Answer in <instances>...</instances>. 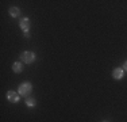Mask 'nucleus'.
<instances>
[{
    "label": "nucleus",
    "instance_id": "1",
    "mask_svg": "<svg viewBox=\"0 0 127 122\" xmlns=\"http://www.w3.org/2000/svg\"><path fill=\"white\" fill-rule=\"evenodd\" d=\"M31 84L30 83H23V84H20V87H19V94L20 95H23V96H27L30 92H31Z\"/></svg>",
    "mask_w": 127,
    "mask_h": 122
},
{
    "label": "nucleus",
    "instance_id": "2",
    "mask_svg": "<svg viewBox=\"0 0 127 122\" xmlns=\"http://www.w3.org/2000/svg\"><path fill=\"white\" fill-rule=\"evenodd\" d=\"M20 57H22V60L25 61V62H27V64L32 62L34 59H35V56H34V53H32V52H23Z\"/></svg>",
    "mask_w": 127,
    "mask_h": 122
},
{
    "label": "nucleus",
    "instance_id": "3",
    "mask_svg": "<svg viewBox=\"0 0 127 122\" xmlns=\"http://www.w3.org/2000/svg\"><path fill=\"white\" fill-rule=\"evenodd\" d=\"M20 27H22V30L27 34V31L30 30V19H27V18H23V19L20 20Z\"/></svg>",
    "mask_w": 127,
    "mask_h": 122
},
{
    "label": "nucleus",
    "instance_id": "4",
    "mask_svg": "<svg viewBox=\"0 0 127 122\" xmlns=\"http://www.w3.org/2000/svg\"><path fill=\"white\" fill-rule=\"evenodd\" d=\"M7 99L10 100V102H18L19 100V95H18L15 91H10V92H7Z\"/></svg>",
    "mask_w": 127,
    "mask_h": 122
},
{
    "label": "nucleus",
    "instance_id": "5",
    "mask_svg": "<svg viewBox=\"0 0 127 122\" xmlns=\"http://www.w3.org/2000/svg\"><path fill=\"white\" fill-rule=\"evenodd\" d=\"M112 75H114L115 79H122V77H123V69H122V68H116V69L114 71Z\"/></svg>",
    "mask_w": 127,
    "mask_h": 122
},
{
    "label": "nucleus",
    "instance_id": "6",
    "mask_svg": "<svg viewBox=\"0 0 127 122\" xmlns=\"http://www.w3.org/2000/svg\"><path fill=\"white\" fill-rule=\"evenodd\" d=\"M10 14L12 15L14 18L18 16V15H19V8H18V7H11L10 8Z\"/></svg>",
    "mask_w": 127,
    "mask_h": 122
},
{
    "label": "nucleus",
    "instance_id": "7",
    "mask_svg": "<svg viewBox=\"0 0 127 122\" xmlns=\"http://www.w3.org/2000/svg\"><path fill=\"white\" fill-rule=\"evenodd\" d=\"M14 72H22V64L20 62H15L14 64Z\"/></svg>",
    "mask_w": 127,
    "mask_h": 122
},
{
    "label": "nucleus",
    "instance_id": "8",
    "mask_svg": "<svg viewBox=\"0 0 127 122\" xmlns=\"http://www.w3.org/2000/svg\"><path fill=\"white\" fill-rule=\"evenodd\" d=\"M27 106H35V99H32V98H29V99L26 100Z\"/></svg>",
    "mask_w": 127,
    "mask_h": 122
},
{
    "label": "nucleus",
    "instance_id": "9",
    "mask_svg": "<svg viewBox=\"0 0 127 122\" xmlns=\"http://www.w3.org/2000/svg\"><path fill=\"white\" fill-rule=\"evenodd\" d=\"M123 68H125L126 71H127V61H126V62H125V65H123Z\"/></svg>",
    "mask_w": 127,
    "mask_h": 122
}]
</instances>
